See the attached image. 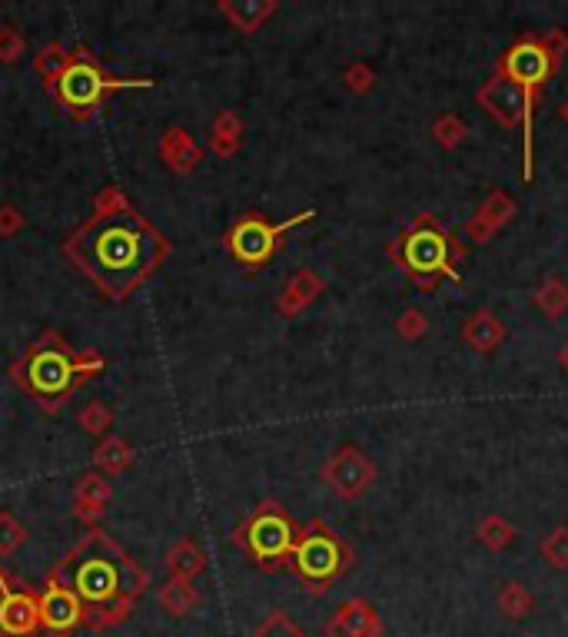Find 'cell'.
I'll return each instance as SVG.
<instances>
[{"label":"cell","instance_id":"cell-1","mask_svg":"<svg viewBox=\"0 0 568 637\" xmlns=\"http://www.w3.org/2000/svg\"><path fill=\"white\" fill-rule=\"evenodd\" d=\"M173 243L137 213L120 186H103L94 210L64 239V256L110 302H127L167 263Z\"/></svg>","mask_w":568,"mask_h":637},{"label":"cell","instance_id":"cell-2","mask_svg":"<svg viewBox=\"0 0 568 637\" xmlns=\"http://www.w3.org/2000/svg\"><path fill=\"white\" fill-rule=\"evenodd\" d=\"M50 578L67 584L84 604V628L107 631L120 628L137 611V601L147 594L150 571L127 555L120 541L107 531L90 528L74 548L60 558Z\"/></svg>","mask_w":568,"mask_h":637},{"label":"cell","instance_id":"cell-3","mask_svg":"<svg viewBox=\"0 0 568 637\" xmlns=\"http://www.w3.org/2000/svg\"><path fill=\"white\" fill-rule=\"evenodd\" d=\"M100 372H107V359L97 349L77 352L57 329H47L44 336L30 342L24 355L7 369L10 382L27 392L47 415L64 412V405Z\"/></svg>","mask_w":568,"mask_h":637},{"label":"cell","instance_id":"cell-4","mask_svg":"<svg viewBox=\"0 0 568 637\" xmlns=\"http://www.w3.org/2000/svg\"><path fill=\"white\" fill-rule=\"evenodd\" d=\"M386 256L412 279V283H419L422 289H432L439 279L462 283L459 266L466 263L469 253L446 226H439L429 213H422L406 233H399L392 239Z\"/></svg>","mask_w":568,"mask_h":637},{"label":"cell","instance_id":"cell-5","mask_svg":"<svg viewBox=\"0 0 568 637\" xmlns=\"http://www.w3.org/2000/svg\"><path fill=\"white\" fill-rule=\"evenodd\" d=\"M44 90L54 97V103L67 113V117L87 123L97 117L103 100H107L110 93L153 90V80L150 77H113L87 47H74L67 57V67L60 70V77L54 83H47Z\"/></svg>","mask_w":568,"mask_h":637},{"label":"cell","instance_id":"cell-6","mask_svg":"<svg viewBox=\"0 0 568 637\" xmlns=\"http://www.w3.org/2000/svg\"><path fill=\"white\" fill-rule=\"evenodd\" d=\"M299 538V525L289 518V511L276 498H263L240 528L233 531V541L240 551L263 571H283L293 561V548Z\"/></svg>","mask_w":568,"mask_h":637},{"label":"cell","instance_id":"cell-7","mask_svg":"<svg viewBox=\"0 0 568 637\" xmlns=\"http://www.w3.org/2000/svg\"><path fill=\"white\" fill-rule=\"evenodd\" d=\"M289 568L299 574V581H303L309 594H326L353 568V548L323 518H313L309 525L299 528Z\"/></svg>","mask_w":568,"mask_h":637},{"label":"cell","instance_id":"cell-8","mask_svg":"<svg viewBox=\"0 0 568 637\" xmlns=\"http://www.w3.org/2000/svg\"><path fill=\"white\" fill-rule=\"evenodd\" d=\"M313 219H316V210H303L293 219H283V223H270L263 213L250 210L246 216L236 219L230 226V233L223 236V249L246 269V273H256V269H263L276 253H280L286 233H293V229L303 223H313Z\"/></svg>","mask_w":568,"mask_h":637},{"label":"cell","instance_id":"cell-9","mask_svg":"<svg viewBox=\"0 0 568 637\" xmlns=\"http://www.w3.org/2000/svg\"><path fill=\"white\" fill-rule=\"evenodd\" d=\"M323 482L333 488L336 498L356 501L359 495L369 492V485L376 482V465H373V458L363 452V448L343 445V448H336V452L326 458Z\"/></svg>","mask_w":568,"mask_h":637},{"label":"cell","instance_id":"cell-10","mask_svg":"<svg viewBox=\"0 0 568 637\" xmlns=\"http://www.w3.org/2000/svg\"><path fill=\"white\" fill-rule=\"evenodd\" d=\"M499 70L509 80L519 83L525 93H539L545 87V80H549L559 67L552 64V57H549V50H545L542 37L525 34L522 40H515V44L502 54Z\"/></svg>","mask_w":568,"mask_h":637},{"label":"cell","instance_id":"cell-11","mask_svg":"<svg viewBox=\"0 0 568 637\" xmlns=\"http://www.w3.org/2000/svg\"><path fill=\"white\" fill-rule=\"evenodd\" d=\"M40 631L37 594L10 581L0 568V637H34Z\"/></svg>","mask_w":568,"mask_h":637},{"label":"cell","instance_id":"cell-12","mask_svg":"<svg viewBox=\"0 0 568 637\" xmlns=\"http://www.w3.org/2000/svg\"><path fill=\"white\" fill-rule=\"evenodd\" d=\"M37 608H40V631L54 637L74 634L80 624H84V604H80V598L67 584L50 578V574H47L44 591L37 594Z\"/></svg>","mask_w":568,"mask_h":637},{"label":"cell","instance_id":"cell-13","mask_svg":"<svg viewBox=\"0 0 568 637\" xmlns=\"http://www.w3.org/2000/svg\"><path fill=\"white\" fill-rule=\"evenodd\" d=\"M323 631H326V637H379L382 621H379V611L369 601L349 598L339 604Z\"/></svg>","mask_w":568,"mask_h":637},{"label":"cell","instance_id":"cell-14","mask_svg":"<svg viewBox=\"0 0 568 637\" xmlns=\"http://www.w3.org/2000/svg\"><path fill=\"white\" fill-rule=\"evenodd\" d=\"M323 292H326L323 276H316L313 269H296V273L286 279L280 299H276V312H280L283 319H296L299 312H306Z\"/></svg>","mask_w":568,"mask_h":637},{"label":"cell","instance_id":"cell-15","mask_svg":"<svg viewBox=\"0 0 568 637\" xmlns=\"http://www.w3.org/2000/svg\"><path fill=\"white\" fill-rule=\"evenodd\" d=\"M515 216V200L505 190H492L485 203L469 219V239L472 243H489L502 226H509Z\"/></svg>","mask_w":568,"mask_h":637},{"label":"cell","instance_id":"cell-16","mask_svg":"<svg viewBox=\"0 0 568 637\" xmlns=\"http://www.w3.org/2000/svg\"><path fill=\"white\" fill-rule=\"evenodd\" d=\"M110 498H113V488L100 472H87V475L77 478V485H74V515L84 521L87 531L97 528V518L107 511Z\"/></svg>","mask_w":568,"mask_h":637},{"label":"cell","instance_id":"cell-17","mask_svg":"<svg viewBox=\"0 0 568 637\" xmlns=\"http://www.w3.org/2000/svg\"><path fill=\"white\" fill-rule=\"evenodd\" d=\"M157 150H160V160L167 163L173 173H180V176L193 173L196 166L203 163V146L196 143L183 127H170L167 133H163Z\"/></svg>","mask_w":568,"mask_h":637},{"label":"cell","instance_id":"cell-18","mask_svg":"<svg viewBox=\"0 0 568 637\" xmlns=\"http://www.w3.org/2000/svg\"><path fill=\"white\" fill-rule=\"evenodd\" d=\"M505 336H509V332H505V322L495 316L492 309H475L466 326H462V339H466V346L475 349L479 355L495 352L505 342Z\"/></svg>","mask_w":568,"mask_h":637},{"label":"cell","instance_id":"cell-19","mask_svg":"<svg viewBox=\"0 0 568 637\" xmlns=\"http://www.w3.org/2000/svg\"><path fill=\"white\" fill-rule=\"evenodd\" d=\"M216 10L230 20V27H236L240 34H256L266 20H270L280 4L276 0H220Z\"/></svg>","mask_w":568,"mask_h":637},{"label":"cell","instance_id":"cell-20","mask_svg":"<svg viewBox=\"0 0 568 637\" xmlns=\"http://www.w3.org/2000/svg\"><path fill=\"white\" fill-rule=\"evenodd\" d=\"M243 133H246V123L236 117L233 110H223L220 117L213 120V130H210L213 156H220V160H233L243 146Z\"/></svg>","mask_w":568,"mask_h":637},{"label":"cell","instance_id":"cell-21","mask_svg":"<svg viewBox=\"0 0 568 637\" xmlns=\"http://www.w3.org/2000/svg\"><path fill=\"white\" fill-rule=\"evenodd\" d=\"M133 465V448L127 438L120 435H103L94 448V468L100 475H120Z\"/></svg>","mask_w":568,"mask_h":637},{"label":"cell","instance_id":"cell-22","mask_svg":"<svg viewBox=\"0 0 568 637\" xmlns=\"http://www.w3.org/2000/svg\"><path fill=\"white\" fill-rule=\"evenodd\" d=\"M203 568H206V555H203L200 545H196L193 538H180L177 545L167 551V571H170V578L193 581Z\"/></svg>","mask_w":568,"mask_h":637},{"label":"cell","instance_id":"cell-23","mask_svg":"<svg viewBox=\"0 0 568 637\" xmlns=\"http://www.w3.org/2000/svg\"><path fill=\"white\" fill-rule=\"evenodd\" d=\"M200 604V591H196L193 581L170 578L160 588V608L170 614V618H187V614Z\"/></svg>","mask_w":568,"mask_h":637},{"label":"cell","instance_id":"cell-24","mask_svg":"<svg viewBox=\"0 0 568 637\" xmlns=\"http://www.w3.org/2000/svg\"><path fill=\"white\" fill-rule=\"evenodd\" d=\"M495 604H499V611L509 621H522V618H529V614H532L535 598H532V591L525 588L522 581H505L499 588V594H495Z\"/></svg>","mask_w":568,"mask_h":637},{"label":"cell","instance_id":"cell-25","mask_svg":"<svg viewBox=\"0 0 568 637\" xmlns=\"http://www.w3.org/2000/svg\"><path fill=\"white\" fill-rule=\"evenodd\" d=\"M532 302L539 306V312H545V319H562L568 312V286H565V279L549 276L539 289H535Z\"/></svg>","mask_w":568,"mask_h":637},{"label":"cell","instance_id":"cell-26","mask_svg":"<svg viewBox=\"0 0 568 637\" xmlns=\"http://www.w3.org/2000/svg\"><path fill=\"white\" fill-rule=\"evenodd\" d=\"M475 538L489 551H505L515 541V525L502 515H485L479 521V528H475Z\"/></svg>","mask_w":568,"mask_h":637},{"label":"cell","instance_id":"cell-27","mask_svg":"<svg viewBox=\"0 0 568 637\" xmlns=\"http://www.w3.org/2000/svg\"><path fill=\"white\" fill-rule=\"evenodd\" d=\"M539 551L545 565H552L555 571H568V525H555L549 535L539 541Z\"/></svg>","mask_w":568,"mask_h":637},{"label":"cell","instance_id":"cell-28","mask_svg":"<svg viewBox=\"0 0 568 637\" xmlns=\"http://www.w3.org/2000/svg\"><path fill=\"white\" fill-rule=\"evenodd\" d=\"M469 127L462 123L456 113H442V117L432 123V140H436L442 150H456V146L466 143Z\"/></svg>","mask_w":568,"mask_h":637},{"label":"cell","instance_id":"cell-29","mask_svg":"<svg viewBox=\"0 0 568 637\" xmlns=\"http://www.w3.org/2000/svg\"><path fill=\"white\" fill-rule=\"evenodd\" d=\"M250 637H309V634L299 628L286 611H270L260 624H256V631Z\"/></svg>","mask_w":568,"mask_h":637},{"label":"cell","instance_id":"cell-30","mask_svg":"<svg viewBox=\"0 0 568 637\" xmlns=\"http://www.w3.org/2000/svg\"><path fill=\"white\" fill-rule=\"evenodd\" d=\"M67 57H70V50L60 47L57 40H54V44H47V47L34 57V70L40 73V77H44V87L60 77V70L67 67Z\"/></svg>","mask_w":568,"mask_h":637},{"label":"cell","instance_id":"cell-31","mask_svg":"<svg viewBox=\"0 0 568 637\" xmlns=\"http://www.w3.org/2000/svg\"><path fill=\"white\" fill-rule=\"evenodd\" d=\"M24 541H27V528L20 525L14 511H0V558L14 555Z\"/></svg>","mask_w":568,"mask_h":637},{"label":"cell","instance_id":"cell-32","mask_svg":"<svg viewBox=\"0 0 568 637\" xmlns=\"http://www.w3.org/2000/svg\"><path fill=\"white\" fill-rule=\"evenodd\" d=\"M77 422L84 425L90 435H100L103 438V435H107V428L113 425V412L103 402H87L84 409H80Z\"/></svg>","mask_w":568,"mask_h":637},{"label":"cell","instance_id":"cell-33","mask_svg":"<svg viewBox=\"0 0 568 637\" xmlns=\"http://www.w3.org/2000/svg\"><path fill=\"white\" fill-rule=\"evenodd\" d=\"M27 50L24 34L14 24H0V64H17Z\"/></svg>","mask_w":568,"mask_h":637},{"label":"cell","instance_id":"cell-34","mask_svg":"<svg viewBox=\"0 0 568 637\" xmlns=\"http://www.w3.org/2000/svg\"><path fill=\"white\" fill-rule=\"evenodd\" d=\"M429 332V319H426V312H419V309H406L402 316L396 319V336L399 339H406V342H419L422 336Z\"/></svg>","mask_w":568,"mask_h":637},{"label":"cell","instance_id":"cell-35","mask_svg":"<svg viewBox=\"0 0 568 637\" xmlns=\"http://www.w3.org/2000/svg\"><path fill=\"white\" fill-rule=\"evenodd\" d=\"M343 80H346V87L356 93V97H366V93H373L376 87V73L369 64H363V60H356V64H349L343 70Z\"/></svg>","mask_w":568,"mask_h":637},{"label":"cell","instance_id":"cell-36","mask_svg":"<svg viewBox=\"0 0 568 637\" xmlns=\"http://www.w3.org/2000/svg\"><path fill=\"white\" fill-rule=\"evenodd\" d=\"M27 226V216L14 203H0V239H14L20 236V229Z\"/></svg>","mask_w":568,"mask_h":637},{"label":"cell","instance_id":"cell-37","mask_svg":"<svg viewBox=\"0 0 568 637\" xmlns=\"http://www.w3.org/2000/svg\"><path fill=\"white\" fill-rule=\"evenodd\" d=\"M542 44H545V50H549L552 64L559 67V64H562V57L568 54V34H565V30L555 27V30H549V34L542 37Z\"/></svg>","mask_w":568,"mask_h":637},{"label":"cell","instance_id":"cell-38","mask_svg":"<svg viewBox=\"0 0 568 637\" xmlns=\"http://www.w3.org/2000/svg\"><path fill=\"white\" fill-rule=\"evenodd\" d=\"M559 365H562V369L568 372V346H565V349L559 352Z\"/></svg>","mask_w":568,"mask_h":637},{"label":"cell","instance_id":"cell-39","mask_svg":"<svg viewBox=\"0 0 568 637\" xmlns=\"http://www.w3.org/2000/svg\"><path fill=\"white\" fill-rule=\"evenodd\" d=\"M559 117H562V120L568 123V100H565V103H562V107H559Z\"/></svg>","mask_w":568,"mask_h":637},{"label":"cell","instance_id":"cell-40","mask_svg":"<svg viewBox=\"0 0 568 637\" xmlns=\"http://www.w3.org/2000/svg\"><path fill=\"white\" fill-rule=\"evenodd\" d=\"M379 637H382V634H379Z\"/></svg>","mask_w":568,"mask_h":637}]
</instances>
